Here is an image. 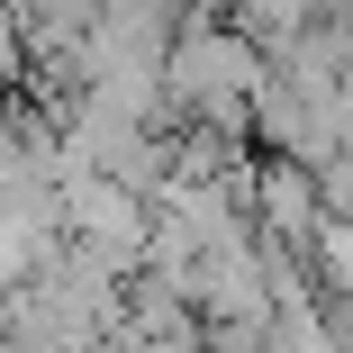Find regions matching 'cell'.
<instances>
[{"label":"cell","mask_w":353,"mask_h":353,"mask_svg":"<svg viewBox=\"0 0 353 353\" xmlns=\"http://www.w3.org/2000/svg\"><path fill=\"white\" fill-rule=\"evenodd\" d=\"M63 236H73L91 263H109L118 281H145V245H154V199H136L109 172L63 181Z\"/></svg>","instance_id":"1"},{"label":"cell","mask_w":353,"mask_h":353,"mask_svg":"<svg viewBox=\"0 0 353 353\" xmlns=\"http://www.w3.org/2000/svg\"><path fill=\"white\" fill-rule=\"evenodd\" d=\"M254 236H263L272 254H290V263L317 254V236H326V190H317L308 163H290V154H263V163H254Z\"/></svg>","instance_id":"2"}]
</instances>
